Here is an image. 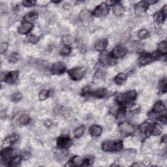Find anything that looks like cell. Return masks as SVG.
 I'll return each mask as SVG.
<instances>
[{"label":"cell","instance_id":"6da1fadb","mask_svg":"<svg viewBox=\"0 0 167 167\" xmlns=\"http://www.w3.org/2000/svg\"><path fill=\"white\" fill-rule=\"evenodd\" d=\"M123 146L122 140H106L102 144V150L105 151H119Z\"/></svg>","mask_w":167,"mask_h":167},{"label":"cell","instance_id":"7a4b0ae2","mask_svg":"<svg viewBox=\"0 0 167 167\" xmlns=\"http://www.w3.org/2000/svg\"><path fill=\"white\" fill-rule=\"evenodd\" d=\"M137 98V92L135 91H129L127 93L118 94L116 96V101L120 105H125L127 102L134 101Z\"/></svg>","mask_w":167,"mask_h":167},{"label":"cell","instance_id":"3957f363","mask_svg":"<svg viewBox=\"0 0 167 167\" xmlns=\"http://www.w3.org/2000/svg\"><path fill=\"white\" fill-rule=\"evenodd\" d=\"M86 72V68L84 67H76L68 71V74L71 79L73 80H80L85 75Z\"/></svg>","mask_w":167,"mask_h":167},{"label":"cell","instance_id":"277c9868","mask_svg":"<svg viewBox=\"0 0 167 167\" xmlns=\"http://www.w3.org/2000/svg\"><path fill=\"white\" fill-rule=\"evenodd\" d=\"M109 8L105 3H102L95 9L93 12V15L95 17H102L108 14Z\"/></svg>","mask_w":167,"mask_h":167},{"label":"cell","instance_id":"5b68a950","mask_svg":"<svg viewBox=\"0 0 167 167\" xmlns=\"http://www.w3.org/2000/svg\"><path fill=\"white\" fill-rule=\"evenodd\" d=\"M159 57V53L157 54H149V53H144L142 54L139 58V63L142 65H145L154 61V59Z\"/></svg>","mask_w":167,"mask_h":167},{"label":"cell","instance_id":"8992f818","mask_svg":"<svg viewBox=\"0 0 167 167\" xmlns=\"http://www.w3.org/2000/svg\"><path fill=\"white\" fill-rule=\"evenodd\" d=\"M19 139V135L17 134H13L7 137L5 139L3 140L2 144V148H9L11 147L13 145L15 144L16 142Z\"/></svg>","mask_w":167,"mask_h":167},{"label":"cell","instance_id":"52a82bcc","mask_svg":"<svg viewBox=\"0 0 167 167\" xmlns=\"http://www.w3.org/2000/svg\"><path fill=\"white\" fill-rule=\"evenodd\" d=\"M99 62L104 65H112L115 64V58L108 53H102L99 57Z\"/></svg>","mask_w":167,"mask_h":167},{"label":"cell","instance_id":"ba28073f","mask_svg":"<svg viewBox=\"0 0 167 167\" xmlns=\"http://www.w3.org/2000/svg\"><path fill=\"white\" fill-rule=\"evenodd\" d=\"M127 52V50L125 47H123L122 45H118L113 49L111 55L115 59L121 58L125 56Z\"/></svg>","mask_w":167,"mask_h":167},{"label":"cell","instance_id":"9c48e42d","mask_svg":"<svg viewBox=\"0 0 167 167\" xmlns=\"http://www.w3.org/2000/svg\"><path fill=\"white\" fill-rule=\"evenodd\" d=\"M119 130L125 136L131 135L134 132V127L131 124L127 122H123L119 124Z\"/></svg>","mask_w":167,"mask_h":167},{"label":"cell","instance_id":"30bf717a","mask_svg":"<svg viewBox=\"0 0 167 167\" xmlns=\"http://www.w3.org/2000/svg\"><path fill=\"white\" fill-rule=\"evenodd\" d=\"M71 144V140L69 137L61 136L57 140V145L60 148L67 149Z\"/></svg>","mask_w":167,"mask_h":167},{"label":"cell","instance_id":"8fae6325","mask_svg":"<svg viewBox=\"0 0 167 167\" xmlns=\"http://www.w3.org/2000/svg\"><path fill=\"white\" fill-rule=\"evenodd\" d=\"M66 70V67L63 62H56L52 66L51 71L53 74H63Z\"/></svg>","mask_w":167,"mask_h":167},{"label":"cell","instance_id":"7c38bea8","mask_svg":"<svg viewBox=\"0 0 167 167\" xmlns=\"http://www.w3.org/2000/svg\"><path fill=\"white\" fill-rule=\"evenodd\" d=\"M33 27V24L31 22H24L22 24L19 26L18 31H19L20 34L25 35L30 32Z\"/></svg>","mask_w":167,"mask_h":167},{"label":"cell","instance_id":"4fadbf2b","mask_svg":"<svg viewBox=\"0 0 167 167\" xmlns=\"http://www.w3.org/2000/svg\"><path fill=\"white\" fill-rule=\"evenodd\" d=\"M19 75V73L18 71H11L9 73L6 72L5 82L8 84H13L17 80Z\"/></svg>","mask_w":167,"mask_h":167},{"label":"cell","instance_id":"5bb4252c","mask_svg":"<svg viewBox=\"0 0 167 167\" xmlns=\"http://www.w3.org/2000/svg\"><path fill=\"white\" fill-rule=\"evenodd\" d=\"M108 41L106 39H102L97 41L95 44V48L99 52H103L107 47Z\"/></svg>","mask_w":167,"mask_h":167},{"label":"cell","instance_id":"9a60e30c","mask_svg":"<svg viewBox=\"0 0 167 167\" xmlns=\"http://www.w3.org/2000/svg\"><path fill=\"white\" fill-rule=\"evenodd\" d=\"M89 131H90V133L92 137H98L101 136V134H102V128L99 125H93L90 127Z\"/></svg>","mask_w":167,"mask_h":167},{"label":"cell","instance_id":"2e32d148","mask_svg":"<svg viewBox=\"0 0 167 167\" xmlns=\"http://www.w3.org/2000/svg\"><path fill=\"white\" fill-rule=\"evenodd\" d=\"M151 125L148 122L143 123L141 124L139 127L140 132L145 135H149L151 134Z\"/></svg>","mask_w":167,"mask_h":167},{"label":"cell","instance_id":"e0dca14e","mask_svg":"<svg viewBox=\"0 0 167 167\" xmlns=\"http://www.w3.org/2000/svg\"><path fill=\"white\" fill-rule=\"evenodd\" d=\"M108 91L106 88H100L94 92H91V95L96 98H103L106 95Z\"/></svg>","mask_w":167,"mask_h":167},{"label":"cell","instance_id":"ac0fdd59","mask_svg":"<svg viewBox=\"0 0 167 167\" xmlns=\"http://www.w3.org/2000/svg\"><path fill=\"white\" fill-rule=\"evenodd\" d=\"M13 151L11 150V149H10V148L3 149L1 152V161H3V160L7 161V160L9 159L13 156Z\"/></svg>","mask_w":167,"mask_h":167},{"label":"cell","instance_id":"d6986e66","mask_svg":"<svg viewBox=\"0 0 167 167\" xmlns=\"http://www.w3.org/2000/svg\"><path fill=\"white\" fill-rule=\"evenodd\" d=\"M80 19L83 22H89L91 19V15L90 12L87 9H84L80 13Z\"/></svg>","mask_w":167,"mask_h":167},{"label":"cell","instance_id":"ffe728a7","mask_svg":"<svg viewBox=\"0 0 167 167\" xmlns=\"http://www.w3.org/2000/svg\"><path fill=\"white\" fill-rule=\"evenodd\" d=\"M163 128L159 123H154L151 125V134L154 136H159L162 133Z\"/></svg>","mask_w":167,"mask_h":167},{"label":"cell","instance_id":"44dd1931","mask_svg":"<svg viewBox=\"0 0 167 167\" xmlns=\"http://www.w3.org/2000/svg\"><path fill=\"white\" fill-rule=\"evenodd\" d=\"M70 163H71V166L79 167L84 165V159L80 157V156H74L71 159V161H70Z\"/></svg>","mask_w":167,"mask_h":167},{"label":"cell","instance_id":"7402d4cb","mask_svg":"<svg viewBox=\"0 0 167 167\" xmlns=\"http://www.w3.org/2000/svg\"><path fill=\"white\" fill-rule=\"evenodd\" d=\"M127 75L124 73H119L118 74H117L116 76L114 78V82L117 85H122L127 80Z\"/></svg>","mask_w":167,"mask_h":167},{"label":"cell","instance_id":"603a6c76","mask_svg":"<svg viewBox=\"0 0 167 167\" xmlns=\"http://www.w3.org/2000/svg\"><path fill=\"white\" fill-rule=\"evenodd\" d=\"M113 11L114 15L117 16H122L124 13H125V9H124L122 5L119 4H116L114 5V7L113 8Z\"/></svg>","mask_w":167,"mask_h":167},{"label":"cell","instance_id":"cb8c5ba5","mask_svg":"<svg viewBox=\"0 0 167 167\" xmlns=\"http://www.w3.org/2000/svg\"><path fill=\"white\" fill-rule=\"evenodd\" d=\"M37 18H38V13L35 11H33L25 15L24 17V19L25 20V22H31V21L36 20L37 19Z\"/></svg>","mask_w":167,"mask_h":167},{"label":"cell","instance_id":"d4e9b609","mask_svg":"<svg viewBox=\"0 0 167 167\" xmlns=\"http://www.w3.org/2000/svg\"><path fill=\"white\" fill-rule=\"evenodd\" d=\"M166 16L165 15H164V14H163L161 11H160V12L156 13L155 14L154 16V19L156 22L161 24V23L164 22V21L166 19Z\"/></svg>","mask_w":167,"mask_h":167},{"label":"cell","instance_id":"484cf974","mask_svg":"<svg viewBox=\"0 0 167 167\" xmlns=\"http://www.w3.org/2000/svg\"><path fill=\"white\" fill-rule=\"evenodd\" d=\"M158 53L162 55H165L167 53V43L166 41H162L158 45Z\"/></svg>","mask_w":167,"mask_h":167},{"label":"cell","instance_id":"4316f807","mask_svg":"<svg viewBox=\"0 0 167 167\" xmlns=\"http://www.w3.org/2000/svg\"><path fill=\"white\" fill-rule=\"evenodd\" d=\"M148 5H147V3H145V1H142L140 2L136 6V12L137 13H141L145 10H146L148 7Z\"/></svg>","mask_w":167,"mask_h":167},{"label":"cell","instance_id":"83f0119b","mask_svg":"<svg viewBox=\"0 0 167 167\" xmlns=\"http://www.w3.org/2000/svg\"><path fill=\"white\" fill-rule=\"evenodd\" d=\"M22 161V157L21 156H16V157H13L10 161H9V166H19Z\"/></svg>","mask_w":167,"mask_h":167},{"label":"cell","instance_id":"f1b7e54d","mask_svg":"<svg viewBox=\"0 0 167 167\" xmlns=\"http://www.w3.org/2000/svg\"><path fill=\"white\" fill-rule=\"evenodd\" d=\"M62 41L63 42V44L65 45V46H69L73 42L74 39L71 35H64V36H63Z\"/></svg>","mask_w":167,"mask_h":167},{"label":"cell","instance_id":"f546056e","mask_svg":"<svg viewBox=\"0 0 167 167\" xmlns=\"http://www.w3.org/2000/svg\"><path fill=\"white\" fill-rule=\"evenodd\" d=\"M84 127L83 125H80L79 127H77L75 129L74 131V137H75L76 138H80L83 135V134L84 133Z\"/></svg>","mask_w":167,"mask_h":167},{"label":"cell","instance_id":"4dcf8cb0","mask_svg":"<svg viewBox=\"0 0 167 167\" xmlns=\"http://www.w3.org/2000/svg\"><path fill=\"white\" fill-rule=\"evenodd\" d=\"M31 119L30 116L27 114H23L20 117L19 122L22 125H27L30 122Z\"/></svg>","mask_w":167,"mask_h":167},{"label":"cell","instance_id":"1f68e13d","mask_svg":"<svg viewBox=\"0 0 167 167\" xmlns=\"http://www.w3.org/2000/svg\"><path fill=\"white\" fill-rule=\"evenodd\" d=\"M22 94L20 93V92H16V93L13 94L11 97H10V99H11V101L15 102H18L20 101L22 99Z\"/></svg>","mask_w":167,"mask_h":167},{"label":"cell","instance_id":"d6a6232c","mask_svg":"<svg viewBox=\"0 0 167 167\" xmlns=\"http://www.w3.org/2000/svg\"><path fill=\"white\" fill-rule=\"evenodd\" d=\"M159 88L162 93H166L167 91V82L166 79H163L159 84Z\"/></svg>","mask_w":167,"mask_h":167},{"label":"cell","instance_id":"836d02e7","mask_svg":"<svg viewBox=\"0 0 167 167\" xmlns=\"http://www.w3.org/2000/svg\"><path fill=\"white\" fill-rule=\"evenodd\" d=\"M49 96V91L47 90H42L39 94V99L40 101H45Z\"/></svg>","mask_w":167,"mask_h":167},{"label":"cell","instance_id":"e575fe53","mask_svg":"<svg viewBox=\"0 0 167 167\" xmlns=\"http://www.w3.org/2000/svg\"><path fill=\"white\" fill-rule=\"evenodd\" d=\"M71 52V48L70 46H65L63 47L59 52V54L62 56H68Z\"/></svg>","mask_w":167,"mask_h":167},{"label":"cell","instance_id":"d590c367","mask_svg":"<svg viewBox=\"0 0 167 167\" xmlns=\"http://www.w3.org/2000/svg\"><path fill=\"white\" fill-rule=\"evenodd\" d=\"M20 56L18 53H13V54L9 56V61L10 63H15L19 60Z\"/></svg>","mask_w":167,"mask_h":167},{"label":"cell","instance_id":"8d00e7d4","mask_svg":"<svg viewBox=\"0 0 167 167\" xmlns=\"http://www.w3.org/2000/svg\"><path fill=\"white\" fill-rule=\"evenodd\" d=\"M140 106L138 104H133L130 106L129 112L131 113L135 114L140 111Z\"/></svg>","mask_w":167,"mask_h":167},{"label":"cell","instance_id":"74e56055","mask_svg":"<svg viewBox=\"0 0 167 167\" xmlns=\"http://www.w3.org/2000/svg\"><path fill=\"white\" fill-rule=\"evenodd\" d=\"M148 31L146 30H142L140 31H138V38L141 39H145L148 36Z\"/></svg>","mask_w":167,"mask_h":167},{"label":"cell","instance_id":"f35d334b","mask_svg":"<svg viewBox=\"0 0 167 167\" xmlns=\"http://www.w3.org/2000/svg\"><path fill=\"white\" fill-rule=\"evenodd\" d=\"M36 1H33V0H25L22 2V4L24 7H31L35 6L36 4Z\"/></svg>","mask_w":167,"mask_h":167},{"label":"cell","instance_id":"ab89813d","mask_svg":"<svg viewBox=\"0 0 167 167\" xmlns=\"http://www.w3.org/2000/svg\"><path fill=\"white\" fill-rule=\"evenodd\" d=\"M104 75H105L104 73L102 72V71L99 70L97 72H96L95 76L94 77V80H95V81L99 80H102V78L104 77Z\"/></svg>","mask_w":167,"mask_h":167},{"label":"cell","instance_id":"60d3db41","mask_svg":"<svg viewBox=\"0 0 167 167\" xmlns=\"http://www.w3.org/2000/svg\"><path fill=\"white\" fill-rule=\"evenodd\" d=\"M39 39L38 37L33 35H30V36L27 37V41L31 42V43H36V42H38Z\"/></svg>","mask_w":167,"mask_h":167},{"label":"cell","instance_id":"b9f144b4","mask_svg":"<svg viewBox=\"0 0 167 167\" xmlns=\"http://www.w3.org/2000/svg\"><path fill=\"white\" fill-rule=\"evenodd\" d=\"M9 47V45L7 42H4L1 43V47H0V52H1V54H3V53L7 51V50L8 49Z\"/></svg>","mask_w":167,"mask_h":167},{"label":"cell","instance_id":"7bdbcfd3","mask_svg":"<svg viewBox=\"0 0 167 167\" xmlns=\"http://www.w3.org/2000/svg\"><path fill=\"white\" fill-rule=\"evenodd\" d=\"M91 90H90V88L89 86L87 87H85L83 90H82V94L84 95H90L91 94Z\"/></svg>","mask_w":167,"mask_h":167},{"label":"cell","instance_id":"ee69618b","mask_svg":"<svg viewBox=\"0 0 167 167\" xmlns=\"http://www.w3.org/2000/svg\"><path fill=\"white\" fill-rule=\"evenodd\" d=\"M45 125H46V127H51L52 125V122H51V120L47 119L45 122Z\"/></svg>","mask_w":167,"mask_h":167},{"label":"cell","instance_id":"f6af8a7d","mask_svg":"<svg viewBox=\"0 0 167 167\" xmlns=\"http://www.w3.org/2000/svg\"><path fill=\"white\" fill-rule=\"evenodd\" d=\"M118 3V1H106L105 2V3L106 5H107V6H112V5H116V3Z\"/></svg>","mask_w":167,"mask_h":167},{"label":"cell","instance_id":"bcb514c9","mask_svg":"<svg viewBox=\"0 0 167 167\" xmlns=\"http://www.w3.org/2000/svg\"><path fill=\"white\" fill-rule=\"evenodd\" d=\"M145 2L147 3V5H151L153 4H155V3L157 2V1H156V0H149V1H145Z\"/></svg>","mask_w":167,"mask_h":167},{"label":"cell","instance_id":"7dc6e473","mask_svg":"<svg viewBox=\"0 0 167 167\" xmlns=\"http://www.w3.org/2000/svg\"><path fill=\"white\" fill-rule=\"evenodd\" d=\"M161 11L163 14H164V15H165L166 16V15H167V5H166L164 6V7L162 9V10H161Z\"/></svg>","mask_w":167,"mask_h":167},{"label":"cell","instance_id":"c3c4849f","mask_svg":"<svg viewBox=\"0 0 167 167\" xmlns=\"http://www.w3.org/2000/svg\"><path fill=\"white\" fill-rule=\"evenodd\" d=\"M132 166H139V165H137V164H134V165H133Z\"/></svg>","mask_w":167,"mask_h":167}]
</instances>
